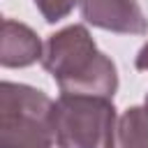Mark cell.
<instances>
[{"label": "cell", "instance_id": "cell-1", "mask_svg": "<svg viewBox=\"0 0 148 148\" xmlns=\"http://www.w3.org/2000/svg\"><path fill=\"white\" fill-rule=\"evenodd\" d=\"M44 69L56 79L62 95H90L111 99L118 88L116 65L104 56L86 25H69L46 39Z\"/></svg>", "mask_w": 148, "mask_h": 148}, {"label": "cell", "instance_id": "cell-2", "mask_svg": "<svg viewBox=\"0 0 148 148\" xmlns=\"http://www.w3.org/2000/svg\"><path fill=\"white\" fill-rule=\"evenodd\" d=\"M53 104L42 90L2 81L0 86V148H51Z\"/></svg>", "mask_w": 148, "mask_h": 148}, {"label": "cell", "instance_id": "cell-3", "mask_svg": "<svg viewBox=\"0 0 148 148\" xmlns=\"http://www.w3.org/2000/svg\"><path fill=\"white\" fill-rule=\"evenodd\" d=\"M53 132L60 148H116L113 102L90 95H60L53 104Z\"/></svg>", "mask_w": 148, "mask_h": 148}, {"label": "cell", "instance_id": "cell-4", "mask_svg": "<svg viewBox=\"0 0 148 148\" xmlns=\"http://www.w3.org/2000/svg\"><path fill=\"white\" fill-rule=\"evenodd\" d=\"M86 23L120 32V35H146L148 21L136 0H79Z\"/></svg>", "mask_w": 148, "mask_h": 148}, {"label": "cell", "instance_id": "cell-5", "mask_svg": "<svg viewBox=\"0 0 148 148\" xmlns=\"http://www.w3.org/2000/svg\"><path fill=\"white\" fill-rule=\"evenodd\" d=\"M42 42L37 35L12 18L2 21V39H0V62L2 67H28L35 60H42Z\"/></svg>", "mask_w": 148, "mask_h": 148}, {"label": "cell", "instance_id": "cell-6", "mask_svg": "<svg viewBox=\"0 0 148 148\" xmlns=\"http://www.w3.org/2000/svg\"><path fill=\"white\" fill-rule=\"evenodd\" d=\"M120 148H148V109L132 106L118 120Z\"/></svg>", "mask_w": 148, "mask_h": 148}, {"label": "cell", "instance_id": "cell-7", "mask_svg": "<svg viewBox=\"0 0 148 148\" xmlns=\"http://www.w3.org/2000/svg\"><path fill=\"white\" fill-rule=\"evenodd\" d=\"M76 2H79V0H35L39 14H42L44 21H49V23H56V21L65 18V16L74 9Z\"/></svg>", "mask_w": 148, "mask_h": 148}, {"label": "cell", "instance_id": "cell-8", "mask_svg": "<svg viewBox=\"0 0 148 148\" xmlns=\"http://www.w3.org/2000/svg\"><path fill=\"white\" fill-rule=\"evenodd\" d=\"M136 69H143V72H148V44H143L141 46V51H139V56H136Z\"/></svg>", "mask_w": 148, "mask_h": 148}, {"label": "cell", "instance_id": "cell-9", "mask_svg": "<svg viewBox=\"0 0 148 148\" xmlns=\"http://www.w3.org/2000/svg\"><path fill=\"white\" fill-rule=\"evenodd\" d=\"M146 109H148V95H146Z\"/></svg>", "mask_w": 148, "mask_h": 148}]
</instances>
